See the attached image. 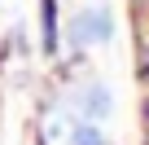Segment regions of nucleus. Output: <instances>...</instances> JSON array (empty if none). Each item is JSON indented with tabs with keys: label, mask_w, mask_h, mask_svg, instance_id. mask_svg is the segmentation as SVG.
Listing matches in <instances>:
<instances>
[{
	"label": "nucleus",
	"mask_w": 149,
	"mask_h": 145,
	"mask_svg": "<svg viewBox=\"0 0 149 145\" xmlns=\"http://www.w3.org/2000/svg\"><path fill=\"white\" fill-rule=\"evenodd\" d=\"M114 40V13L110 9H88L70 22V44H110Z\"/></svg>",
	"instance_id": "1"
},
{
	"label": "nucleus",
	"mask_w": 149,
	"mask_h": 145,
	"mask_svg": "<svg viewBox=\"0 0 149 145\" xmlns=\"http://www.w3.org/2000/svg\"><path fill=\"white\" fill-rule=\"evenodd\" d=\"M84 110H88L92 119H110V110H114L110 88H105V84H92V88H88V97H84Z\"/></svg>",
	"instance_id": "2"
},
{
	"label": "nucleus",
	"mask_w": 149,
	"mask_h": 145,
	"mask_svg": "<svg viewBox=\"0 0 149 145\" xmlns=\"http://www.w3.org/2000/svg\"><path fill=\"white\" fill-rule=\"evenodd\" d=\"M74 145H105V141H101L97 127H79V132H74Z\"/></svg>",
	"instance_id": "3"
}]
</instances>
